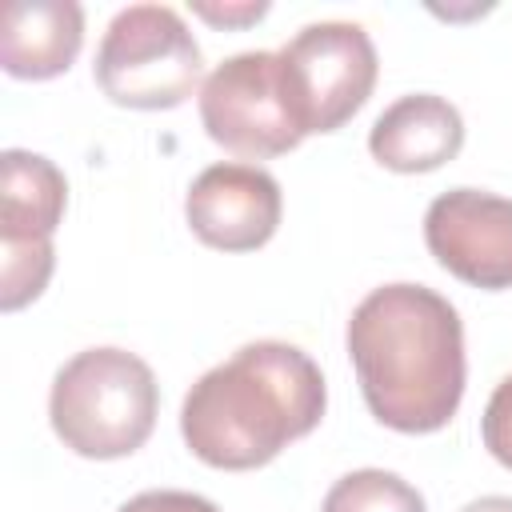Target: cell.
<instances>
[{
	"label": "cell",
	"mask_w": 512,
	"mask_h": 512,
	"mask_svg": "<svg viewBox=\"0 0 512 512\" xmlns=\"http://www.w3.org/2000/svg\"><path fill=\"white\" fill-rule=\"evenodd\" d=\"M320 512H424V496L384 468H360L340 476Z\"/></svg>",
	"instance_id": "cell-12"
},
{
	"label": "cell",
	"mask_w": 512,
	"mask_h": 512,
	"mask_svg": "<svg viewBox=\"0 0 512 512\" xmlns=\"http://www.w3.org/2000/svg\"><path fill=\"white\" fill-rule=\"evenodd\" d=\"M116 512H220L212 500L196 496V492H180V488H152L140 492L132 500H124Z\"/></svg>",
	"instance_id": "cell-14"
},
{
	"label": "cell",
	"mask_w": 512,
	"mask_h": 512,
	"mask_svg": "<svg viewBox=\"0 0 512 512\" xmlns=\"http://www.w3.org/2000/svg\"><path fill=\"white\" fill-rule=\"evenodd\" d=\"M200 120L216 144L248 160L292 152L304 140L280 52H236L216 64L200 88Z\"/></svg>",
	"instance_id": "cell-6"
},
{
	"label": "cell",
	"mask_w": 512,
	"mask_h": 512,
	"mask_svg": "<svg viewBox=\"0 0 512 512\" xmlns=\"http://www.w3.org/2000/svg\"><path fill=\"white\" fill-rule=\"evenodd\" d=\"M460 144H464V120L456 104L432 92H412L392 100L368 132V152L392 172H432L456 160Z\"/></svg>",
	"instance_id": "cell-10"
},
{
	"label": "cell",
	"mask_w": 512,
	"mask_h": 512,
	"mask_svg": "<svg viewBox=\"0 0 512 512\" xmlns=\"http://www.w3.org/2000/svg\"><path fill=\"white\" fill-rule=\"evenodd\" d=\"M192 12L204 16V20H212V24H248V20H260L268 12V4H244V8H208V4H196Z\"/></svg>",
	"instance_id": "cell-15"
},
{
	"label": "cell",
	"mask_w": 512,
	"mask_h": 512,
	"mask_svg": "<svg viewBox=\"0 0 512 512\" xmlns=\"http://www.w3.org/2000/svg\"><path fill=\"white\" fill-rule=\"evenodd\" d=\"M84 40V12L72 0H12L0 28V64L16 80L68 72Z\"/></svg>",
	"instance_id": "cell-11"
},
{
	"label": "cell",
	"mask_w": 512,
	"mask_h": 512,
	"mask_svg": "<svg viewBox=\"0 0 512 512\" xmlns=\"http://www.w3.org/2000/svg\"><path fill=\"white\" fill-rule=\"evenodd\" d=\"M424 244L472 288H512V200L484 188L440 192L424 212Z\"/></svg>",
	"instance_id": "cell-8"
},
{
	"label": "cell",
	"mask_w": 512,
	"mask_h": 512,
	"mask_svg": "<svg viewBox=\"0 0 512 512\" xmlns=\"http://www.w3.org/2000/svg\"><path fill=\"white\" fill-rule=\"evenodd\" d=\"M160 388L128 348H84L52 380L48 416L64 448L88 460L132 456L156 428Z\"/></svg>",
	"instance_id": "cell-3"
},
{
	"label": "cell",
	"mask_w": 512,
	"mask_h": 512,
	"mask_svg": "<svg viewBox=\"0 0 512 512\" xmlns=\"http://www.w3.org/2000/svg\"><path fill=\"white\" fill-rule=\"evenodd\" d=\"M64 172L24 148L0 156V308L16 312L36 300L52 276V232L64 216Z\"/></svg>",
	"instance_id": "cell-5"
},
{
	"label": "cell",
	"mask_w": 512,
	"mask_h": 512,
	"mask_svg": "<svg viewBox=\"0 0 512 512\" xmlns=\"http://www.w3.org/2000/svg\"><path fill=\"white\" fill-rule=\"evenodd\" d=\"M460 512H512V496H480V500L464 504Z\"/></svg>",
	"instance_id": "cell-16"
},
{
	"label": "cell",
	"mask_w": 512,
	"mask_h": 512,
	"mask_svg": "<svg viewBox=\"0 0 512 512\" xmlns=\"http://www.w3.org/2000/svg\"><path fill=\"white\" fill-rule=\"evenodd\" d=\"M280 184L260 164H212L204 168L188 196L184 216L200 244L220 252H252L272 240L280 224Z\"/></svg>",
	"instance_id": "cell-9"
},
{
	"label": "cell",
	"mask_w": 512,
	"mask_h": 512,
	"mask_svg": "<svg viewBox=\"0 0 512 512\" xmlns=\"http://www.w3.org/2000/svg\"><path fill=\"white\" fill-rule=\"evenodd\" d=\"M324 404L328 388L308 352L284 340H252L188 388L180 432L204 464L244 472L308 436Z\"/></svg>",
	"instance_id": "cell-2"
},
{
	"label": "cell",
	"mask_w": 512,
	"mask_h": 512,
	"mask_svg": "<svg viewBox=\"0 0 512 512\" xmlns=\"http://www.w3.org/2000/svg\"><path fill=\"white\" fill-rule=\"evenodd\" d=\"M280 68L304 136L336 132L372 96L376 48L360 24L320 20L280 48Z\"/></svg>",
	"instance_id": "cell-7"
},
{
	"label": "cell",
	"mask_w": 512,
	"mask_h": 512,
	"mask_svg": "<svg viewBox=\"0 0 512 512\" xmlns=\"http://www.w3.org/2000/svg\"><path fill=\"white\" fill-rule=\"evenodd\" d=\"M348 356L368 412L396 432L444 428L464 396V324L424 284L372 288L348 320Z\"/></svg>",
	"instance_id": "cell-1"
},
{
	"label": "cell",
	"mask_w": 512,
	"mask_h": 512,
	"mask_svg": "<svg viewBox=\"0 0 512 512\" xmlns=\"http://www.w3.org/2000/svg\"><path fill=\"white\" fill-rule=\"evenodd\" d=\"M480 436H484V448L504 468H512V376H504L488 396V408L480 416Z\"/></svg>",
	"instance_id": "cell-13"
},
{
	"label": "cell",
	"mask_w": 512,
	"mask_h": 512,
	"mask_svg": "<svg viewBox=\"0 0 512 512\" xmlns=\"http://www.w3.org/2000/svg\"><path fill=\"white\" fill-rule=\"evenodd\" d=\"M204 56L184 16L168 4H128L112 16L100 52L96 84L124 108H176L192 96Z\"/></svg>",
	"instance_id": "cell-4"
}]
</instances>
